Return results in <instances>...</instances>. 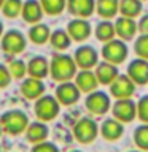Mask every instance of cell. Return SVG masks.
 <instances>
[{"label":"cell","mask_w":148,"mask_h":152,"mask_svg":"<svg viewBox=\"0 0 148 152\" xmlns=\"http://www.w3.org/2000/svg\"><path fill=\"white\" fill-rule=\"evenodd\" d=\"M50 75L57 83L70 81L76 75V62L72 56L57 52L50 60Z\"/></svg>","instance_id":"cell-1"},{"label":"cell","mask_w":148,"mask_h":152,"mask_svg":"<svg viewBox=\"0 0 148 152\" xmlns=\"http://www.w3.org/2000/svg\"><path fill=\"white\" fill-rule=\"evenodd\" d=\"M0 124H2V128L5 133L16 136V135H21V133H26L30 122H29V117L24 111H21V109H10V111L3 113L0 116Z\"/></svg>","instance_id":"cell-2"},{"label":"cell","mask_w":148,"mask_h":152,"mask_svg":"<svg viewBox=\"0 0 148 152\" xmlns=\"http://www.w3.org/2000/svg\"><path fill=\"white\" fill-rule=\"evenodd\" d=\"M59 108H61V103L53 95H41L38 100H35V104H33L35 116L41 122L53 121L59 114Z\"/></svg>","instance_id":"cell-3"},{"label":"cell","mask_w":148,"mask_h":152,"mask_svg":"<svg viewBox=\"0 0 148 152\" xmlns=\"http://www.w3.org/2000/svg\"><path fill=\"white\" fill-rule=\"evenodd\" d=\"M99 127L94 119L91 117H81L73 125V136L81 144H91L99 135Z\"/></svg>","instance_id":"cell-4"},{"label":"cell","mask_w":148,"mask_h":152,"mask_svg":"<svg viewBox=\"0 0 148 152\" xmlns=\"http://www.w3.org/2000/svg\"><path fill=\"white\" fill-rule=\"evenodd\" d=\"M127 52L129 51H127L126 43L123 40H116V38L107 41L102 48L104 59L107 62H110V64H115V65L123 64V62L127 59Z\"/></svg>","instance_id":"cell-5"},{"label":"cell","mask_w":148,"mask_h":152,"mask_svg":"<svg viewBox=\"0 0 148 152\" xmlns=\"http://www.w3.org/2000/svg\"><path fill=\"white\" fill-rule=\"evenodd\" d=\"M112 114L123 124H129L137 117V103L132 98H119L112 104Z\"/></svg>","instance_id":"cell-6"},{"label":"cell","mask_w":148,"mask_h":152,"mask_svg":"<svg viewBox=\"0 0 148 152\" xmlns=\"http://www.w3.org/2000/svg\"><path fill=\"white\" fill-rule=\"evenodd\" d=\"M84 104L91 114L102 116V114H107L110 111V97L104 90H94V92L88 94Z\"/></svg>","instance_id":"cell-7"},{"label":"cell","mask_w":148,"mask_h":152,"mask_svg":"<svg viewBox=\"0 0 148 152\" xmlns=\"http://www.w3.org/2000/svg\"><path fill=\"white\" fill-rule=\"evenodd\" d=\"M26 37L22 35L19 30H8L2 38V49L5 51V54H19L26 49Z\"/></svg>","instance_id":"cell-8"},{"label":"cell","mask_w":148,"mask_h":152,"mask_svg":"<svg viewBox=\"0 0 148 152\" xmlns=\"http://www.w3.org/2000/svg\"><path fill=\"white\" fill-rule=\"evenodd\" d=\"M135 92V83L127 75H118V78L110 84V94L116 100L131 98Z\"/></svg>","instance_id":"cell-9"},{"label":"cell","mask_w":148,"mask_h":152,"mask_svg":"<svg viewBox=\"0 0 148 152\" xmlns=\"http://www.w3.org/2000/svg\"><path fill=\"white\" fill-rule=\"evenodd\" d=\"M80 95H81V90L76 87V84L72 83V81H65V83H59L54 97L57 98V102L61 104L70 106V104H75L78 102Z\"/></svg>","instance_id":"cell-10"},{"label":"cell","mask_w":148,"mask_h":152,"mask_svg":"<svg viewBox=\"0 0 148 152\" xmlns=\"http://www.w3.org/2000/svg\"><path fill=\"white\" fill-rule=\"evenodd\" d=\"M97 57H99L97 51H95L92 46H89V45L76 48V51L73 54L76 66H80L81 70H91L92 66H95L97 65Z\"/></svg>","instance_id":"cell-11"},{"label":"cell","mask_w":148,"mask_h":152,"mask_svg":"<svg viewBox=\"0 0 148 152\" xmlns=\"http://www.w3.org/2000/svg\"><path fill=\"white\" fill-rule=\"evenodd\" d=\"M127 76L131 78L135 86L148 84V60L147 59H134L127 65Z\"/></svg>","instance_id":"cell-12"},{"label":"cell","mask_w":148,"mask_h":152,"mask_svg":"<svg viewBox=\"0 0 148 152\" xmlns=\"http://www.w3.org/2000/svg\"><path fill=\"white\" fill-rule=\"evenodd\" d=\"M67 32L73 41H84L91 35V24L84 18H75L69 22Z\"/></svg>","instance_id":"cell-13"},{"label":"cell","mask_w":148,"mask_h":152,"mask_svg":"<svg viewBox=\"0 0 148 152\" xmlns=\"http://www.w3.org/2000/svg\"><path fill=\"white\" fill-rule=\"evenodd\" d=\"M124 124L119 122L118 119L115 117H110V119H105L100 125L99 132L107 141H118L119 138L124 135Z\"/></svg>","instance_id":"cell-14"},{"label":"cell","mask_w":148,"mask_h":152,"mask_svg":"<svg viewBox=\"0 0 148 152\" xmlns=\"http://www.w3.org/2000/svg\"><path fill=\"white\" fill-rule=\"evenodd\" d=\"M21 94L27 100H38L41 95H45V84L41 79L29 76L21 84Z\"/></svg>","instance_id":"cell-15"},{"label":"cell","mask_w":148,"mask_h":152,"mask_svg":"<svg viewBox=\"0 0 148 152\" xmlns=\"http://www.w3.org/2000/svg\"><path fill=\"white\" fill-rule=\"evenodd\" d=\"M75 84L81 92L84 94H91L94 90H97V76H95L94 71L91 70H80L78 73L75 75Z\"/></svg>","instance_id":"cell-16"},{"label":"cell","mask_w":148,"mask_h":152,"mask_svg":"<svg viewBox=\"0 0 148 152\" xmlns=\"http://www.w3.org/2000/svg\"><path fill=\"white\" fill-rule=\"evenodd\" d=\"M115 30H116V35L121 38V40L127 41V40H132L135 37V33L138 32V27H137V22L134 21L132 18H126V16H121L116 19L115 22Z\"/></svg>","instance_id":"cell-17"},{"label":"cell","mask_w":148,"mask_h":152,"mask_svg":"<svg viewBox=\"0 0 148 152\" xmlns=\"http://www.w3.org/2000/svg\"><path fill=\"white\" fill-rule=\"evenodd\" d=\"M43 14H45V11H43V8H41L40 0H26V2L22 3L21 16H22V19L26 22H29V24L33 26V24L40 22Z\"/></svg>","instance_id":"cell-18"},{"label":"cell","mask_w":148,"mask_h":152,"mask_svg":"<svg viewBox=\"0 0 148 152\" xmlns=\"http://www.w3.org/2000/svg\"><path fill=\"white\" fill-rule=\"evenodd\" d=\"M95 76H97V81L99 84H104V86H110L115 79L118 78V66L115 64H110V62L104 60L100 64L95 65Z\"/></svg>","instance_id":"cell-19"},{"label":"cell","mask_w":148,"mask_h":152,"mask_svg":"<svg viewBox=\"0 0 148 152\" xmlns=\"http://www.w3.org/2000/svg\"><path fill=\"white\" fill-rule=\"evenodd\" d=\"M67 10L76 18H89L95 11V0H67Z\"/></svg>","instance_id":"cell-20"},{"label":"cell","mask_w":148,"mask_h":152,"mask_svg":"<svg viewBox=\"0 0 148 152\" xmlns=\"http://www.w3.org/2000/svg\"><path fill=\"white\" fill-rule=\"evenodd\" d=\"M48 135H50V130L46 127V122L37 121L29 124L27 130H26V138L29 142L32 144H38V142H43L48 140Z\"/></svg>","instance_id":"cell-21"},{"label":"cell","mask_w":148,"mask_h":152,"mask_svg":"<svg viewBox=\"0 0 148 152\" xmlns=\"http://www.w3.org/2000/svg\"><path fill=\"white\" fill-rule=\"evenodd\" d=\"M48 73H50V62L43 56H35L29 60V64H27V75L29 76L43 79Z\"/></svg>","instance_id":"cell-22"},{"label":"cell","mask_w":148,"mask_h":152,"mask_svg":"<svg viewBox=\"0 0 148 152\" xmlns=\"http://www.w3.org/2000/svg\"><path fill=\"white\" fill-rule=\"evenodd\" d=\"M95 11L102 19H112L119 13V0H97Z\"/></svg>","instance_id":"cell-23"},{"label":"cell","mask_w":148,"mask_h":152,"mask_svg":"<svg viewBox=\"0 0 148 152\" xmlns=\"http://www.w3.org/2000/svg\"><path fill=\"white\" fill-rule=\"evenodd\" d=\"M50 37H51L50 27L45 26V24L37 22L29 28V38L35 45H45L46 41H50Z\"/></svg>","instance_id":"cell-24"},{"label":"cell","mask_w":148,"mask_h":152,"mask_svg":"<svg viewBox=\"0 0 148 152\" xmlns=\"http://www.w3.org/2000/svg\"><path fill=\"white\" fill-rule=\"evenodd\" d=\"M119 13L121 16L135 19L142 13V0H119Z\"/></svg>","instance_id":"cell-25"},{"label":"cell","mask_w":148,"mask_h":152,"mask_svg":"<svg viewBox=\"0 0 148 152\" xmlns=\"http://www.w3.org/2000/svg\"><path fill=\"white\" fill-rule=\"evenodd\" d=\"M115 35H116L115 24L110 22V19H104V21L99 22L97 27H95V37H97V40L104 41V43L113 40Z\"/></svg>","instance_id":"cell-26"},{"label":"cell","mask_w":148,"mask_h":152,"mask_svg":"<svg viewBox=\"0 0 148 152\" xmlns=\"http://www.w3.org/2000/svg\"><path fill=\"white\" fill-rule=\"evenodd\" d=\"M50 43H51V46L54 48V49L64 51V49H67V48L70 46L72 38H70V35H69L67 30H54L51 33V37H50Z\"/></svg>","instance_id":"cell-27"},{"label":"cell","mask_w":148,"mask_h":152,"mask_svg":"<svg viewBox=\"0 0 148 152\" xmlns=\"http://www.w3.org/2000/svg\"><path fill=\"white\" fill-rule=\"evenodd\" d=\"M40 3L48 16H57L67 8V0H40Z\"/></svg>","instance_id":"cell-28"},{"label":"cell","mask_w":148,"mask_h":152,"mask_svg":"<svg viewBox=\"0 0 148 152\" xmlns=\"http://www.w3.org/2000/svg\"><path fill=\"white\" fill-rule=\"evenodd\" d=\"M134 142L140 151L148 152V124H142L134 130Z\"/></svg>","instance_id":"cell-29"},{"label":"cell","mask_w":148,"mask_h":152,"mask_svg":"<svg viewBox=\"0 0 148 152\" xmlns=\"http://www.w3.org/2000/svg\"><path fill=\"white\" fill-rule=\"evenodd\" d=\"M22 0H5L3 7H2V11L7 18L10 19H14L18 18L22 11Z\"/></svg>","instance_id":"cell-30"},{"label":"cell","mask_w":148,"mask_h":152,"mask_svg":"<svg viewBox=\"0 0 148 152\" xmlns=\"http://www.w3.org/2000/svg\"><path fill=\"white\" fill-rule=\"evenodd\" d=\"M134 49H135V54L140 57V59L148 60V33H142V35L137 38L135 45H134Z\"/></svg>","instance_id":"cell-31"},{"label":"cell","mask_w":148,"mask_h":152,"mask_svg":"<svg viewBox=\"0 0 148 152\" xmlns=\"http://www.w3.org/2000/svg\"><path fill=\"white\" fill-rule=\"evenodd\" d=\"M8 70H10V73H11L13 78H16V79H21L26 76L27 73V64H24L22 60H13V62H10V65H8Z\"/></svg>","instance_id":"cell-32"},{"label":"cell","mask_w":148,"mask_h":152,"mask_svg":"<svg viewBox=\"0 0 148 152\" xmlns=\"http://www.w3.org/2000/svg\"><path fill=\"white\" fill-rule=\"evenodd\" d=\"M137 117L143 124H148V95H143L137 102Z\"/></svg>","instance_id":"cell-33"},{"label":"cell","mask_w":148,"mask_h":152,"mask_svg":"<svg viewBox=\"0 0 148 152\" xmlns=\"http://www.w3.org/2000/svg\"><path fill=\"white\" fill-rule=\"evenodd\" d=\"M30 152H61V151H59V147H57L54 142L46 140L43 142H38V144H33Z\"/></svg>","instance_id":"cell-34"},{"label":"cell","mask_w":148,"mask_h":152,"mask_svg":"<svg viewBox=\"0 0 148 152\" xmlns=\"http://www.w3.org/2000/svg\"><path fill=\"white\" fill-rule=\"evenodd\" d=\"M11 73H10L8 66H5L0 64V89H5L7 86L11 83Z\"/></svg>","instance_id":"cell-35"},{"label":"cell","mask_w":148,"mask_h":152,"mask_svg":"<svg viewBox=\"0 0 148 152\" xmlns=\"http://www.w3.org/2000/svg\"><path fill=\"white\" fill-rule=\"evenodd\" d=\"M137 27L140 33H148V14H143L140 18V21L137 22Z\"/></svg>","instance_id":"cell-36"},{"label":"cell","mask_w":148,"mask_h":152,"mask_svg":"<svg viewBox=\"0 0 148 152\" xmlns=\"http://www.w3.org/2000/svg\"><path fill=\"white\" fill-rule=\"evenodd\" d=\"M2 33H3V24H2V21H0V37H2Z\"/></svg>","instance_id":"cell-37"},{"label":"cell","mask_w":148,"mask_h":152,"mask_svg":"<svg viewBox=\"0 0 148 152\" xmlns=\"http://www.w3.org/2000/svg\"><path fill=\"white\" fill-rule=\"evenodd\" d=\"M2 133H3V128H2V124H0V136H2Z\"/></svg>","instance_id":"cell-38"},{"label":"cell","mask_w":148,"mask_h":152,"mask_svg":"<svg viewBox=\"0 0 148 152\" xmlns=\"http://www.w3.org/2000/svg\"><path fill=\"white\" fill-rule=\"evenodd\" d=\"M3 3H5V0H0V8L3 7Z\"/></svg>","instance_id":"cell-39"},{"label":"cell","mask_w":148,"mask_h":152,"mask_svg":"<svg viewBox=\"0 0 148 152\" xmlns=\"http://www.w3.org/2000/svg\"><path fill=\"white\" fill-rule=\"evenodd\" d=\"M131 152H143V151H140V149H138V151H131Z\"/></svg>","instance_id":"cell-40"},{"label":"cell","mask_w":148,"mask_h":152,"mask_svg":"<svg viewBox=\"0 0 148 152\" xmlns=\"http://www.w3.org/2000/svg\"><path fill=\"white\" fill-rule=\"evenodd\" d=\"M72 152H81V151H72Z\"/></svg>","instance_id":"cell-41"}]
</instances>
